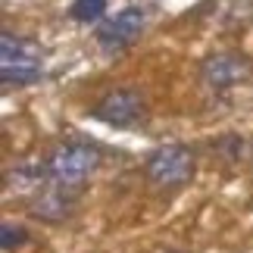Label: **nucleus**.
Segmentation results:
<instances>
[{
  "label": "nucleus",
  "mask_w": 253,
  "mask_h": 253,
  "mask_svg": "<svg viewBox=\"0 0 253 253\" xmlns=\"http://www.w3.org/2000/svg\"><path fill=\"white\" fill-rule=\"evenodd\" d=\"M72 19L82 25H91V22H100L103 13H106V0H75L72 3Z\"/></svg>",
  "instance_id": "8"
},
{
  "label": "nucleus",
  "mask_w": 253,
  "mask_h": 253,
  "mask_svg": "<svg viewBox=\"0 0 253 253\" xmlns=\"http://www.w3.org/2000/svg\"><path fill=\"white\" fill-rule=\"evenodd\" d=\"M47 163V175H50V184H60V188L79 191L82 184L91 178V175L100 169V147L91 141L72 138L63 141L50 150Z\"/></svg>",
  "instance_id": "1"
},
{
  "label": "nucleus",
  "mask_w": 253,
  "mask_h": 253,
  "mask_svg": "<svg viewBox=\"0 0 253 253\" xmlns=\"http://www.w3.org/2000/svg\"><path fill=\"white\" fill-rule=\"evenodd\" d=\"M144 22H147V13H144L141 6H125L119 9L116 16L103 19L100 28H97V44L103 47V50H122V47L134 44L144 32Z\"/></svg>",
  "instance_id": "6"
},
{
  "label": "nucleus",
  "mask_w": 253,
  "mask_h": 253,
  "mask_svg": "<svg viewBox=\"0 0 253 253\" xmlns=\"http://www.w3.org/2000/svg\"><path fill=\"white\" fill-rule=\"evenodd\" d=\"M94 119L113 128H138L147 119V100L131 91V87H116V91L103 94L94 106Z\"/></svg>",
  "instance_id": "5"
},
{
  "label": "nucleus",
  "mask_w": 253,
  "mask_h": 253,
  "mask_svg": "<svg viewBox=\"0 0 253 253\" xmlns=\"http://www.w3.org/2000/svg\"><path fill=\"white\" fill-rule=\"evenodd\" d=\"M166 253H184V250H166Z\"/></svg>",
  "instance_id": "10"
},
{
  "label": "nucleus",
  "mask_w": 253,
  "mask_h": 253,
  "mask_svg": "<svg viewBox=\"0 0 253 253\" xmlns=\"http://www.w3.org/2000/svg\"><path fill=\"white\" fill-rule=\"evenodd\" d=\"M194 169H197V157L188 144H163V147L150 150L147 163H144L147 181L163 191L188 184L194 178Z\"/></svg>",
  "instance_id": "2"
},
{
  "label": "nucleus",
  "mask_w": 253,
  "mask_h": 253,
  "mask_svg": "<svg viewBox=\"0 0 253 253\" xmlns=\"http://www.w3.org/2000/svg\"><path fill=\"white\" fill-rule=\"evenodd\" d=\"M75 194L79 191L60 188V184H47V188L35 197V203H32V216L41 219V222H63L72 212Z\"/></svg>",
  "instance_id": "7"
},
{
  "label": "nucleus",
  "mask_w": 253,
  "mask_h": 253,
  "mask_svg": "<svg viewBox=\"0 0 253 253\" xmlns=\"http://www.w3.org/2000/svg\"><path fill=\"white\" fill-rule=\"evenodd\" d=\"M253 79V60L241 50H216L203 56L200 63V82L212 91H231L238 84H247Z\"/></svg>",
  "instance_id": "4"
},
{
  "label": "nucleus",
  "mask_w": 253,
  "mask_h": 253,
  "mask_svg": "<svg viewBox=\"0 0 253 253\" xmlns=\"http://www.w3.org/2000/svg\"><path fill=\"white\" fill-rule=\"evenodd\" d=\"M44 69V56L41 50L13 32L0 35V79L3 84H32L38 82V75Z\"/></svg>",
  "instance_id": "3"
},
{
  "label": "nucleus",
  "mask_w": 253,
  "mask_h": 253,
  "mask_svg": "<svg viewBox=\"0 0 253 253\" xmlns=\"http://www.w3.org/2000/svg\"><path fill=\"white\" fill-rule=\"evenodd\" d=\"M25 241H28V231L22 225H16V222H3L0 225V247H3V253L19 250Z\"/></svg>",
  "instance_id": "9"
}]
</instances>
